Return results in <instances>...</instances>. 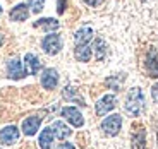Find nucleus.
<instances>
[{
	"mask_svg": "<svg viewBox=\"0 0 158 149\" xmlns=\"http://www.w3.org/2000/svg\"><path fill=\"white\" fill-rule=\"evenodd\" d=\"M132 135H131V149H146V130L144 127L134 123L132 125Z\"/></svg>",
	"mask_w": 158,
	"mask_h": 149,
	"instance_id": "nucleus-4",
	"label": "nucleus"
},
{
	"mask_svg": "<svg viewBox=\"0 0 158 149\" xmlns=\"http://www.w3.org/2000/svg\"><path fill=\"white\" fill-rule=\"evenodd\" d=\"M52 130H53V135H55L57 139H65V137H69L71 132H72V130L60 120H57V122L52 123Z\"/></svg>",
	"mask_w": 158,
	"mask_h": 149,
	"instance_id": "nucleus-14",
	"label": "nucleus"
},
{
	"mask_svg": "<svg viewBox=\"0 0 158 149\" xmlns=\"http://www.w3.org/2000/svg\"><path fill=\"white\" fill-rule=\"evenodd\" d=\"M95 53H96V60H103L107 55V45L102 38L95 39Z\"/></svg>",
	"mask_w": 158,
	"mask_h": 149,
	"instance_id": "nucleus-20",
	"label": "nucleus"
},
{
	"mask_svg": "<svg viewBox=\"0 0 158 149\" xmlns=\"http://www.w3.org/2000/svg\"><path fill=\"white\" fill-rule=\"evenodd\" d=\"M151 98H153L155 103H158V83L151 87Z\"/></svg>",
	"mask_w": 158,
	"mask_h": 149,
	"instance_id": "nucleus-25",
	"label": "nucleus"
},
{
	"mask_svg": "<svg viewBox=\"0 0 158 149\" xmlns=\"http://www.w3.org/2000/svg\"><path fill=\"white\" fill-rule=\"evenodd\" d=\"M124 79H126V75H124V74H118L117 79H115V77H108L107 81H105V86L110 87V89L118 91V89H120V83H122Z\"/></svg>",
	"mask_w": 158,
	"mask_h": 149,
	"instance_id": "nucleus-21",
	"label": "nucleus"
},
{
	"mask_svg": "<svg viewBox=\"0 0 158 149\" xmlns=\"http://www.w3.org/2000/svg\"><path fill=\"white\" fill-rule=\"evenodd\" d=\"M144 70L148 77L158 79V50L155 46H150L144 55Z\"/></svg>",
	"mask_w": 158,
	"mask_h": 149,
	"instance_id": "nucleus-2",
	"label": "nucleus"
},
{
	"mask_svg": "<svg viewBox=\"0 0 158 149\" xmlns=\"http://www.w3.org/2000/svg\"><path fill=\"white\" fill-rule=\"evenodd\" d=\"M143 110H144V94H143V91L139 87L129 89L126 99V111L132 117H139Z\"/></svg>",
	"mask_w": 158,
	"mask_h": 149,
	"instance_id": "nucleus-1",
	"label": "nucleus"
},
{
	"mask_svg": "<svg viewBox=\"0 0 158 149\" xmlns=\"http://www.w3.org/2000/svg\"><path fill=\"white\" fill-rule=\"evenodd\" d=\"M62 117L69 123H72L74 127H83V123H84V118L81 115V111L77 108H74V106H65V108H62Z\"/></svg>",
	"mask_w": 158,
	"mask_h": 149,
	"instance_id": "nucleus-7",
	"label": "nucleus"
},
{
	"mask_svg": "<svg viewBox=\"0 0 158 149\" xmlns=\"http://www.w3.org/2000/svg\"><path fill=\"white\" fill-rule=\"evenodd\" d=\"M29 16V10H28V5L26 4H19L10 10V19L12 21H26Z\"/></svg>",
	"mask_w": 158,
	"mask_h": 149,
	"instance_id": "nucleus-16",
	"label": "nucleus"
},
{
	"mask_svg": "<svg viewBox=\"0 0 158 149\" xmlns=\"http://www.w3.org/2000/svg\"><path fill=\"white\" fill-rule=\"evenodd\" d=\"M93 38V29L89 26H83V28H79L74 34V43L76 45H88Z\"/></svg>",
	"mask_w": 158,
	"mask_h": 149,
	"instance_id": "nucleus-11",
	"label": "nucleus"
},
{
	"mask_svg": "<svg viewBox=\"0 0 158 149\" xmlns=\"http://www.w3.org/2000/svg\"><path fill=\"white\" fill-rule=\"evenodd\" d=\"M84 4H88L89 7H100L103 4V0H83Z\"/></svg>",
	"mask_w": 158,
	"mask_h": 149,
	"instance_id": "nucleus-24",
	"label": "nucleus"
},
{
	"mask_svg": "<svg viewBox=\"0 0 158 149\" xmlns=\"http://www.w3.org/2000/svg\"><path fill=\"white\" fill-rule=\"evenodd\" d=\"M29 7H31V10L35 12V14H38V12H41V9H43L45 5V0H28Z\"/></svg>",
	"mask_w": 158,
	"mask_h": 149,
	"instance_id": "nucleus-22",
	"label": "nucleus"
},
{
	"mask_svg": "<svg viewBox=\"0 0 158 149\" xmlns=\"http://www.w3.org/2000/svg\"><path fill=\"white\" fill-rule=\"evenodd\" d=\"M7 75L10 79H23L26 75V70L23 69V63L19 58H12L7 62Z\"/></svg>",
	"mask_w": 158,
	"mask_h": 149,
	"instance_id": "nucleus-10",
	"label": "nucleus"
},
{
	"mask_svg": "<svg viewBox=\"0 0 158 149\" xmlns=\"http://www.w3.org/2000/svg\"><path fill=\"white\" fill-rule=\"evenodd\" d=\"M120 129H122V117L117 115V113L110 115V117H107L102 122V130L107 134V135H110V137L117 135V134L120 132Z\"/></svg>",
	"mask_w": 158,
	"mask_h": 149,
	"instance_id": "nucleus-3",
	"label": "nucleus"
},
{
	"mask_svg": "<svg viewBox=\"0 0 158 149\" xmlns=\"http://www.w3.org/2000/svg\"><path fill=\"white\" fill-rule=\"evenodd\" d=\"M17 139H19V130H17V127L9 125V127L0 130V142L2 144L12 146L14 142H17Z\"/></svg>",
	"mask_w": 158,
	"mask_h": 149,
	"instance_id": "nucleus-9",
	"label": "nucleus"
},
{
	"mask_svg": "<svg viewBox=\"0 0 158 149\" xmlns=\"http://www.w3.org/2000/svg\"><path fill=\"white\" fill-rule=\"evenodd\" d=\"M53 130H52V127H47V129L41 132V135H40V141H38V144H40V147L41 149H50V146H52V142H53Z\"/></svg>",
	"mask_w": 158,
	"mask_h": 149,
	"instance_id": "nucleus-18",
	"label": "nucleus"
},
{
	"mask_svg": "<svg viewBox=\"0 0 158 149\" xmlns=\"http://www.w3.org/2000/svg\"><path fill=\"white\" fill-rule=\"evenodd\" d=\"M40 123H41V117H28L23 122V132L26 135H35L40 129Z\"/></svg>",
	"mask_w": 158,
	"mask_h": 149,
	"instance_id": "nucleus-12",
	"label": "nucleus"
},
{
	"mask_svg": "<svg viewBox=\"0 0 158 149\" xmlns=\"http://www.w3.org/2000/svg\"><path fill=\"white\" fill-rule=\"evenodd\" d=\"M156 142H158V129H156Z\"/></svg>",
	"mask_w": 158,
	"mask_h": 149,
	"instance_id": "nucleus-28",
	"label": "nucleus"
},
{
	"mask_svg": "<svg viewBox=\"0 0 158 149\" xmlns=\"http://www.w3.org/2000/svg\"><path fill=\"white\" fill-rule=\"evenodd\" d=\"M35 28H41L45 29V31H55V29H59V21L52 19V17H45V19H38L35 24H33Z\"/></svg>",
	"mask_w": 158,
	"mask_h": 149,
	"instance_id": "nucleus-17",
	"label": "nucleus"
},
{
	"mask_svg": "<svg viewBox=\"0 0 158 149\" xmlns=\"http://www.w3.org/2000/svg\"><path fill=\"white\" fill-rule=\"evenodd\" d=\"M74 57L77 62H89L91 58V48L89 45H76Z\"/></svg>",
	"mask_w": 158,
	"mask_h": 149,
	"instance_id": "nucleus-15",
	"label": "nucleus"
},
{
	"mask_svg": "<svg viewBox=\"0 0 158 149\" xmlns=\"http://www.w3.org/2000/svg\"><path fill=\"white\" fill-rule=\"evenodd\" d=\"M115 106H117V98H115L114 94H105L102 99L96 101L95 111H96L98 117H103L105 113H108L110 110H114Z\"/></svg>",
	"mask_w": 158,
	"mask_h": 149,
	"instance_id": "nucleus-6",
	"label": "nucleus"
},
{
	"mask_svg": "<svg viewBox=\"0 0 158 149\" xmlns=\"http://www.w3.org/2000/svg\"><path fill=\"white\" fill-rule=\"evenodd\" d=\"M62 96H64L65 99H69V101H74V99H76V101H77L81 106H84V105H86V103L83 101V98L79 96V93L74 89V87H71V86H67L65 89L62 91Z\"/></svg>",
	"mask_w": 158,
	"mask_h": 149,
	"instance_id": "nucleus-19",
	"label": "nucleus"
},
{
	"mask_svg": "<svg viewBox=\"0 0 158 149\" xmlns=\"http://www.w3.org/2000/svg\"><path fill=\"white\" fill-rule=\"evenodd\" d=\"M2 41H4V34H0V45H2Z\"/></svg>",
	"mask_w": 158,
	"mask_h": 149,
	"instance_id": "nucleus-27",
	"label": "nucleus"
},
{
	"mask_svg": "<svg viewBox=\"0 0 158 149\" xmlns=\"http://www.w3.org/2000/svg\"><path fill=\"white\" fill-rule=\"evenodd\" d=\"M0 14H2V7H0Z\"/></svg>",
	"mask_w": 158,
	"mask_h": 149,
	"instance_id": "nucleus-29",
	"label": "nucleus"
},
{
	"mask_svg": "<svg viewBox=\"0 0 158 149\" xmlns=\"http://www.w3.org/2000/svg\"><path fill=\"white\" fill-rule=\"evenodd\" d=\"M41 48L48 55H57L62 48V39L59 34H47L41 41Z\"/></svg>",
	"mask_w": 158,
	"mask_h": 149,
	"instance_id": "nucleus-5",
	"label": "nucleus"
},
{
	"mask_svg": "<svg viewBox=\"0 0 158 149\" xmlns=\"http://www.w3.org/2000/svg\"><path fill=\"white\" fill-rule=\"evenodd\" d=\"M65 9H67V0H57V12L64 14Z\"/></svg>",
	"mask_w": 158,
	"mask_h": 149,
	"instance_id": "nucleus-23",
	"label": "nucleus"
},
{
	"mask_svg": "<svg viewBox=\"0 0 158 149\" xmlns=\"http://www.w3.org/2000/svg\"><path fill=\"white\" fill-rule=\"evenodd\" d=\"M141 2H146V0H141Z\"/></svg>",
	"mask_w": 158,
	"mask_h": 149,
	"instance_id": "nucleus-30",
	"label": "nucleus"
},
{
	"mask_svg": "<svg viewBox=\"0 0 158 149\" xmlns=\"http://www.w3.org/2000/svg\"><path fill=\"white\" fill-rule=\"evenodd\" d=\"M57 149H76V147L71 144V142H64V144H60Z\"/></svg>",
	"mask_w": 158,
	"mask_h": 149,
	"instance_id": "nucleus-26",
	"label": "nucleus"
},
{
	"mask_svg": "<svg viewBox=\"0 0 158 149\" xmlns=\"http://www.w3.org/2000/svg\"><path fill=\"white\" fill-rule=\"evenodd\" d=\"M24 62H26V67H28V74H31V75H36L38 70L41 69V62H40V58L35 53H26Z\"/></svg>",
	"mask_w": 158,
	"mask_h": 149,
	"instance_id": "nucleus-13",
	"label": "nucleus"
},
{
	"mask_svg": "<svg viewBox=\"0 0 158 149\" xmlns=\"http://www.w3.org/2000/svg\"><path fill=\"white\" fill-rule=\"evenodd\" d=\"M57 84H59V72L55 69H45L43 74H41V86L45 89L52 91L57 87Z\"/></svg>",
	"mask_w": 158,
	"mask_h": 149,
	"instance_id": "nucleus-8",
	"label": "nucleus"
}]
</instances>
